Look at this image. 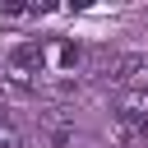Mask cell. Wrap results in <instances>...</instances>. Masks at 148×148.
Instances as JSON below:
<instances>
[{"label":"cell","instance_id":"cell-1","mask_svg":"<svg viewBox=\"0 0 148 148\" xmlns=\"http://www.w3.org/2000/svg\"><path fill=\"white\" fill-rule=\"evenodd\" d=\"M83 65H88L83 42H74V37H56V42H46V69H56V74H74V69H83Z\"/></svg>","mask_w":148,"mask_h":148}]
</instances>
